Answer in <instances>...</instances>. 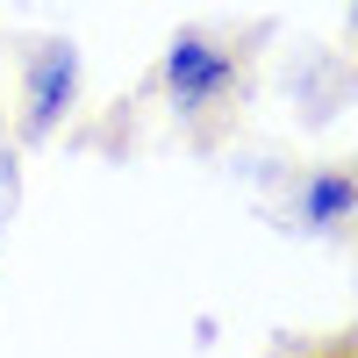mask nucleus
<instances>
[{"label": "nucleus", "mask_w": 358, "mask_h": 358, "mask_svg": "<svg viewBox=\"0 0 358 358\" xmlns=\"http://www.w3.org/2000/svg\"><path fill=\"white\" fill-rule=\"evenodd\" d=\"M165 101L179 122H208L236 86H244V50L208 36V29H179V36L165 43Z\"/></svg>", "instance_id": "nucleus-1"}, {"label": "nucleus", "mask_w": 358, "mask_h": 358, "mask_svg": "<svg viewBox=\"0 0 358 358\" xmlns=\"http://www.w3.org/2000/svg\"><path fill=\"white\" fill-rule=\"evenodd\" d=\"M79 101V50L50 36L22 57V136H50Z\"/></svg>", "instance_id": "nucleus-2"}, {"label": "nucleus", "mask_w": 358, "mask_h": 358, "mask_svg": "<svg viewBox=\"0 0 358 358\" xmlns=\"http://www.w3.org/2000/svg\"><path fill=\"white\" fill-rule=\"evenodd\" d=\"M287 222L301 236H344L358 222V165H308L287 187Z\"/></svg>", "instance_id": "nucleus-3"}, {"label": "nucleus", "mask_w": 358, "mask_h": 358, "mask_svg": "<svg viewBox=\"0 0 358 358\" xmlns=\"http://www.w3.org/2000/svg\"><path fill=\"white\" fill-rule=\"evenodd\" d=\"M351 36H358V0H351Z\"/></svg>", "instance_id": "nucleus-4"}]
</instances>
